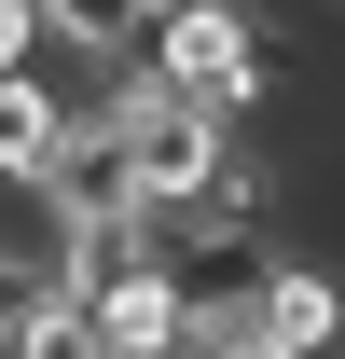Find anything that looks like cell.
<instances>
[{"label": "cell", "mask_w": 345, "mask_h": 359, "mask_svg": "<svg viewBox=\"0 0 345 359\" xmlns=\"http://www.w3.org/2000/svg\"><path fill=\"white\" fill-rule=\"evenodd\" d=\"M194 359H304V346L262 318V290H235V304H194Z\"/></svg>", "instance_id": "obj_4"}, {"label": "cell", "mask_w": 345, "mask_h": 359, "mask_svg": "<svg viewBox=\"0 0 345 359\" xmlns=\"http://www.w3.org/2000/svg\"><path fill=\"white\" fill-rule=\"evenodd\" d=\"M262 318H276V332L318 359V346L345 332V290H332V263H318V249H276V263H262Z\"/></svg>", "instance_id": "obj_2"}, {"label": "cell", "mask_w": 345, "mask_h": 359, "mask_svg": "<svg viewBox=\"0 0 345 359\" xmlns=\"http://www.w3.org/2000/svg\"><path fill=\"white\" fill-rule=\"evenodd\" d=\"M42 42H55L42 0H0V69H42Z\"/></svg>", "instance_id": "obj_5"}, {"label": "cell", "mask_w": 345, "mask_h": 359, "mask_svg": "<svg viewBox=\"0 0 345 359\" xmlns=\"http://www.w3.org/2000/svg\"><path fill=\"white\" fill-rule=\"evenodd\" d=\"M0 359H111V332H97L83 290H28V318H14V346Z\"/></svg>", "instance_id": "obj_3"}, {"label": "cell", "mask_w": 345, "mask_h": 359, "mask_svg": "<svg viewBox=\"0 0 345 359\" xmlns=\"http://www.w3.org/2000/svg\"><path fill=\"white\" fill-rule=\"evenodd\" d=\"M138 83H166L180 111H208V125L249 138L262 97H276V69H262L249 0H180V14H152V42H138Z\"/></svg>", "instance_id": "obj_1"}]
</instances>
